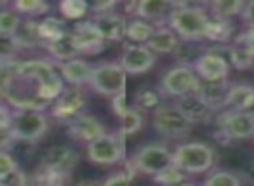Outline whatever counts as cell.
<instances>
[{
  "instance_id": "18",
  "label": "cell",
  "mask_w": 254,
  "mask_h": 186,
  "mask_svg": "<svg viewBox=\"0 0 254 186\" xmlns=\"http://www.w3.org/2000/svg\"><path fill=\"white\" fill-rule=\"evenodd\" d=\"M71 35H73L80 53H96V51H101L105 46V39L98 26L94 25V21H82L75 25Z\"/></svg>"
},
{
  "instance_id": "29",
  "label": "cell",
  "mask_w": 254,
  "mask_h": 186,
  "mask_svg": "<svg viewBox=\"0 0 254 186\" xmlns=\"http://www.w3.org/2000/svg\"><path fill=\"white\" fill-rule=\"evenodd\" d=\"M228 54H230V60H232V63L235 64L239 70H247V68H251L254 64L253 53L247 49V46L242 42V40H240V37L237 39L235 46L230 47Z\"/></svg>"
},
{
  "instance_id": "16",
  "label": "cell",
  "mask_w": 254,
  "mask_h": 186,
  "mask_svg": "<svg viewBox=\"0 0 254 186\" xmlns=\"http://www.w3.org/2000/svg\"><path fill=\"white\" fill-rule=\"evenodd\" d=\"M77 162H78V155L75 150H71L68 146H53L44 153L42 169L68 176V172L73 171Z\"/></svg>"
},
{
  "instance_id": "25",
  "label": "cell",
  "mask_w": 254,
  "mask_h": 186,
  "mask_svg": "<svg viewBox=\"0 0 254 186\" xmlns=\"http://www.w3.org/2000/svg\"><path fill=\"white\" fill-rule=\"evenodd\" d=\"M244 5H246V2H242V0H214L209 4V9L212 12V18L228 21L233 16L242 14Z\"/></svg>"
},
{
  "instance_id": "17",
  "label": "cell",
  "mask_w": 254,
  "mask_h": 186,
  "mask_svg": "<svg viewBox=\"0 0 254 186\" xmlns=\"http://www.w3.org/2000/svg\"><path fill=\"white\" fill-rule=\"evenodd\" d=\"M230 84L223 82H204L200 80L195 94L212 110V112H221L226 108V99H228Z\"/></svg>"
},
{
  "instance_id": "4",
  "label": "cell",
  "mask_w": 254,
  "mask_h": 186,
  "mask_svg": "<svg viewBox=\"0 0 254 186\" xmlns=\"http://www.w3.org/2000/svg\"><path fill=\"white\" fill-rule=\"evenodd\" d=\"M126 77L120 63H99L92 66L89 84L98 94L115 98L126 91Z\"/></svg>"
},
{
  "instance_id": "9",
  "label": "cell",
  "mask_w": 254,
  "mask_h": 186,
  "mask_svg": "<svg viewBox=\"0 0 254 186\" xmlns=\"http://www.w3.org/2000/svg\"><path fill=\"white\" fill-rule=\"evenodd\" d=\"M218 127L221 134L232 139H249L254 137V119L244 112L225 110L218 117Z\"/></svg>"
},
{
  "instance_id": "42",
  "label": "cell",
  "mask_w": 254,
  "mask_h": 186,
  "mask_svg": "<svg viewBox=\"0 0 254 186\" xmlns=\"http://www.w3.org/2000/svg\"><path fill=\"white\" fill-rule=\"evenodd\" d=\"M117 2L115 0H108V2H96V4L91 5V11L94 12L96 16L98 14H105V12H112L115 11Z\"/></svg>"
},
{
  "instance_id": "45",
  "label": "cell",
  "mask_w": 254,
  "mask_h": 186,
  "mask_svg": "<svg viewBox=\"0 0 254 186\" xmlns=\"http://www.w3.org/2000/svg\"><path fill=\"white\" fill-rule=\"evenodd\" d=\"M242 19L247 23V25H253L254 23V0H251V2H246V5H244V11H242Z\"/></svg>"
},
{
  "instance_id": "35",
  "label": "cell",
  "mask_w": 254,
  "mask_h": 186,
  "mask_svg": "<svg viewBox=\"0 0 254 186\" xmlns=\"http://www.w3.org/2000/svg\"><path fill=\"white\" fill-rule=\"evenodd\" d=\"M204 186H240V179L233 172L216 171L205 179Z\"/></svg>"
},
{
  "instance_id": "10",
  "label": "cell",
  "mask_w": 254,
  "mask_h": 186,
  "mask_svg": "<svg viewBox=\"0 0 254 186\" xmlns=\"http://www.w3.org/2000/svg\"><path fill=\"white\" fill-rule=\"evenodd\" d=\"M195 75L204 82H223L228 78L230 73V63L216 53H205L195 58L193 64Z\"/></svg>"
},
{
  "instance_id": "46",
  "label": "cell",
  "mask_w": 254,
  "mask_h": 186,
  "mask_svg": "<svg viewBox=\"0 0 254 186\" xmlns=\"http://www.w3.org/2000/svg\"><path fill=\"white\" fill-rule=\"evenodd\" d=\"M244 39H246L247 44H254V23H253V25H249L247 32L244 33Z\"/></svg>"
},
{
  "instance_id": "30",
  "label": "cell",
  "mask_w": 254,
  "mask_h": 186,
  "mask_svg": "<svg viewBox=\"0 0 254 186\" xmlns=\"http://www.w3.org/2000/svg\"><path fill=\"white\" fill-rule=\"evenodd\" d=\"M120 120H122V132H120L122 136L136 134L143 127V115L138 106H127V112Z\"/></svg>"
},
{
  "instance_id": "2",
  "label": "cell",
  "mask_w": 254,
  "mask_h": 186,
  "mask_svg": "<svg viewBox=\"0 0 254 186\" xmlns=\"http://www.w3.org/2000/svg\"><path fill=\"white\" fill-rule=\"evenodd\" d=\"M214 164V150L200 141L178 144L173 150V165L185 174H202Z\"/></svg>"
},
{
  "instance_id": "23",
  "label": "cell",
  "mask_w": 254,
  "mask_h": 186,
  "mask_svg": "<svg viewBox=\"0 0 254 186\" xmlns=\"http://www.w3.org/2000/svg\"><path fill=\"white\" fill-rule=\"evenodd\" d=\"M254 103V87L249 84H233L230 85L226 108L232 112H246Z\"/></svg>"
},
{
  "instance_id": "49",
  "label": "cell",
  "mask_w": 254,
  "mask_h": 186,
  "mask_svg": "<svg viewBox=\"0 0 254 186\" xmlns=\"http://www.w3.org/2000/svg\"><path fill=\"white\" fill-rule=\"evenodd\" d=\"M176 186H197V185H191V183H187V181H185V183H180V185H176Z\"/></svg>"
},
{
  "instance_id": "37",
  "label": "cell",
  "mask_w": 254,
  "mask_h": 186,
  "mask_svg": "<svg viewBox=\"0 0 254 186\" xmlns=\"http://www.w3.org/2000/svg\"><path fill=\"white\" fill-rule=\"evenodd\" d=\"M30 181L26 178V174L21 169H16L11 174H7L5 178L0 179V186H28Z\"/></svg>"
},
{
  "instance_id": "27",
  "label": "cell",
  "mask_w": 254,
  "mask_h": 186,
  "mask_svg": "<svg viewBox=\"0 0 254 186\" xmlns=\"http://www.w3.org/2000/svg\"><path fill=\"white\" fill-rule=\"evenodd\" d=\"M12 9H14L16 14H21L28 18H35V16H42L49 12V4L44 2V0H16L12 4Z\"/></svg>"
},
{
  "instance_id": "39",
  "label": "cell",
  "mask_w": 254,
  "mask_h": 186,
  "mask_svg": "<svg viewBox=\"0 0 254 186\" xmlns=\"http://www.w3.org/2000/svg\"><path fill=\"white\" fill-rule=\"evenodd\" d=\"M18 167V162L14 160L9 151H0V179L5 178L7 174H11L12 171H16Z\"/></svg>"
},
{
  "instance_id": "47",
  "label": "cell",
  "mask_w": 254,
  "mask_h": 186,
  "mask_svg": "<svg viewBox=\"0 0 254 186\" xmlns=\"http://www.w3.org/2000/svg\"><path fill=\"white\" fill-rule=\"evenodd\" d=\"M75 186H101L99 183H96V181H80L78 185H75Z\"/></svg>"
},
{
  "instance_id": "38",
  "label": "cell",
  "mask_w": 254,
  "mask_h": 186,
  "mask_svg": "<svg viewBox=\"0 0 254 186\" xmlns=\"http://www.w3.org/2000/svg\"><path fill=\"white\" fill-rule=\"evenodd\" d=\"M159 105V96H157V92L153 91H148V89H145V91L138 92V99H136V106H138L139 110H148V108H155V106Z\"/></svg>"
},
{
  "instance_id": "20",
  "label": "cell",
  "mask_w": 254,
  "mask_h": 186,
  "mask_svg": "<svg viewBox=\"0 0 254 186\" xmlns=\"http://www.w3.org/2000/svg\"><path fill=\"white\" fill-rule=\"evenodd\" d=\"M60 71L63 80H66L73 87H80L85 82L91 80L92 66L87 61L75 58V60L66 61V63H60Z\"/></svg>"
},
{
  "instance_id": "14",
  "label": "cell",
  "mask_w": 254,
  "mask_h": 186,
  "mask_svg": "<svg viewBox=\"0 0 254 186\" xmlns=\"http://www.w3.org/2000/svg\"><path fill=\"white\" fill-rule=\"evenodd\" d=\"M178 110L183 113V117L191 124H198V125H205L209 124L212 119H214V112L198 98L197 94H188V96H183V98H178L176 103H174Z\"/></svg>"
},
{
  "instance_id": "40",
  "label": "cell",
  "mask_w": 254,
  "mask_h": 186,
  "mask_svg": "<svg viewBox=\"0 0 254 186\" xmlns=\"http://www.w3.org/2000/svg\"><path fill=\"white\" fill-rule=\"evenodd\" d=\"M101 186H131V178L124 172H117V174L106 178V181Z\"/></svg>"
},
{
  "instance_id": "32",
  "label": "cell",
  "mask_w": 254,
  "mask_h": 186,
  "mask_svg": "<svg viewBox=\"0 0 254 186\" xmlns=\"http://www.w3.org/2000/svg\"><path fill=\"white\" fill-rule=\"evenodd\" d=\"M19 25H21V18L14 11H9V9L0 11V35L14 37Z\"/></svg>"
},
{
  "instance_id": "12",
  "label": "cell",
  "mask_w": 254,
  "mask_h": 186,
  "mask_svg": "<svg viewBox=\"0 0 254 186\" xmlns=\"http://www.w3.org/2000/svg\"><path fill=\"white\" fill-rule=\"evenodd\" d=\"M85 106V99L84 94L78 87H64L63 92L56 98L53 106V115L60 120H66V122H71L75 117H78L80 113H84Z\"/></svg>"
},
{
  "instance_id": "8",
  "label": "cell",
  "mask_w": 254,
  "mask_h": 186,
  "mask_svg": "<svg viewBox=\"0 0 254 186\" xmlns=\"http://www.w3.org/2000/svg\"><path fill=\"white\" fill-rule=\"evenodd\" d=\"M122 134H103L87 144V158L98 165H115L124 158Z\"/></svg>"
},
{
  "instance_id": "19",
  "label": "cell",
  "mask_w": 254,
  "mask_h": 186,
  "mask_svg": "<svg viewBox=\"0 0 254 186\" xmlns=\"http://www.w3.org/2000/svg\"><path fill=\"white\" fill-rule=\"evenodd\" d=\"M92 21L98 26L105 40H122L126 37L127 19L126 16L119 14V12L112 11L105 12V14H98Z\"/></svg>"
},
{
  "instance_id": "3",
  "label": "cell",
  "mask_w": 254,
  "mask_h": 186,
  "mask_svg": "<svg viewBox=\"0 0 254 186\" xmlns=\"http://www.w3.org/2000/svg\"><path fill=\"white\" fill-rule=\"evenodd\" d=\"M11 132L16 141L37 143L49 129L47 117L35 110H14L11 115Z\"/></svg>"
},
{
  "instance_id": "11",
  "label": "cell",
  "mask_w": 254,
  "mask_h": 186,
  "mask_svg": "<svg viewBox=\"0 0 254 186\" xmlns=\"http://www.w3.org/2000/svg\"><path fill=\"white\" fill-rule=\"evenodd\" d=\"M157 58L145 44H131L124 49L120 58V66L124 68L126 75H139L152 70Z\"/></svg>"
},
{
  "instance_id": "33",
  "label": "cell",
  "mask_w": 254,
  "mask_h": 186,
  "mask_svg": "<svg viewBox=\"0 0 254 186\" xmlns=\"http://www.w3.org/2000/svg\"><path fill=\"white\" fill-rule=\"evenodd\" d=\"M185 181H187V174L181 172L178 167H174V165H171L166 171L153 176V183H157V185H160V186H176Z\"/></svg>"
},
{
  "instance_id": "48",
  "label": "cell",
  "mask_w": 254,
  "mask_h": 186,
  "mask_svg": "<svg viewBox=\"0 0 254 186\" xmlns=\"http://www.w3.org/2000/svg\"><path fill=\"white\" fill-rule=\"evenodd\" d=\"M244 113H247V115H251V117H253V119H254V103H253V105H251L249 108H247Z\"/></svg>"
},
{
  "instance_id": "22",
  "label": "cell",
  "mask_w": 254,
  "mask_h": 186,
  "mask_svg": "<svg viewBox=\"0 0 254 186\" xmlns=\"http://www.w3.org/2000/svg\"><path fill=\"white\" fill-rule=\"evenodd\" d=\"M153 54H169L180 47V37L169 28H159L153 32L152 39L145 44Z\"/></svg>"
},
{
  "instance_id": "36",
  "label": "cell",
  "mask_w": 254,
  "mask_h": 186,
  "mask_svg": "<svg viewBox=\"0 0 254 186\" xmlns=\"http://www.w3.org/2000/svg\"><path fill=\"white\" fill-rule=\"evenodd\" d=\"M18 51H19V47H18V44L14 42L12 37L0 35V63L12 61V58L16 56Z\"/></svg>"
},
{
  "instance_id": "28",
  "label": "cell",
  "mask_w": 254,
  "mask_h": 186,
  "mask_svg": "<svg viewBox=\"0 0 254 186\" xmlns=\"http://www.w3.org/2000/svg\"><path fill=\"white\" fill-rule=\"evenodd\" d=\"M39 32H40V37L44 40V46L53 40L60 39L63 33H66L68 30L64 28V23L58 18H53V16H47L44 18V21L39 23Z\"/></svg>"
},
{
  "instance_id": "34",
  "label": "cell",
  "mask_w": 254,
  "mask_h": 186,
  "mask_svg": "<svg viewBox=\"0 0 254 186\" xmlns=\"http://www.w3.org/2000/svg\"><path fill=\"white\" fill-rule=\"evenodd\" d=\"M230 33H232V28H230L228 21L211 18L209 30H207V37H205V39H211V40H214V42H225V40H228Z\"/></svg>"
},
{
  "instance_id": "13",
  "label": "cell",
  "mask_w": 254,
  "mask_h": 186,
  "mask_svg": "<svg viewBox=\"0 0 254 186\" xmlns=\"http://www.w3.org/2000/svg\"><path fill=\"white\" fill-rule=\"evenodd\" d=\"M68 134L71 139L89 144L98 137H101L103 134H106V130L96 117L89 115V113H80L71 122H68Z\"/></svg>"
},
{
  "instance_id": "44",
  "label": "cell",
  "mask_w": 254,
  "mask_h": 186,
  "mask_svg": "<svg viewBox=\"0 0 254 186\" xmlns=\"http://www.w3.org/2000/svg\"><path fill=\"white\" fill-rule=\"evenodd\" d=\"M11 115H12V112L7 108V106L0 105V129H7V127H11Z\"/></svg>"
},
{
  "instance_id": "26",
  "label": "cell",
  "mask_w": 254,
  "mask_h": 186,
  "mask_svg": "<svg viewBox=\"0 0 254 186\" xmlns=\"http://www.w3.org/2000/svg\"><path fill=\"white\" fill-rule=\"evenodd\" d=\"M153 28L148 21H143V19H132V21H127V28H126V37L132 42H138V44H143V42H148L152 39Z\"/></svg>"
},
{
  "instance_id": "5",
  "label": "cell",
  "mask_w": 254,
  "mask_h": 186,
  "mask_svg": "<svg viewBox=\"0 0 254 186\" xmlns=\"http://www.w3.org/2000/svg\"><path fill=\"white\" fill-rule=\"evenodd\" d=\"M191 124L174 105H160L153 112V129L167 139H181L191 132Z\"/></svg>"
},
{
  "instance_id": "24",
  "label": "cell",
  "mask_w": 254,
  "mask_h": 186,
  "mask_svg": "<svg viewBox=\"0 0 254 186\" xmlns=\"http://www.w3.org/2000/svg\"><path fill=\"white\" fill-rule=\"evenodd\" d=\"M14 42L18 44V47H25V49H33V47L44 46V40L40 37L39 32V23L33 19H21L18 32L14 33Z\"/></svg>"
},
{
  "instance_id": "41",
  "label": "cell",
  "mask_w": 254,
  "mask_h": 186,
  "mask_svg": "<svg viewBox=\"0 0 254 186\" xmlns=\"http://www.w3.org/2000/svg\"><path fill=\"white\" fill-rule=\"evenodd\" d=\"M112 108L113 112L117 113V115L122 119L124 113L127 112V101H126V92H122V94L115 96V98H112Z\"/></svg>"
},
{
  "instance_id": "7",
  "label": "cell",
  "mask_w": 254,
  "mask_h": 186,
  "mask_svg": "<svg viewBox=\"0 0 254 186\" xmlns=\"http://www.w3.org/2000/svg\"><path fill=\"white\" fill-rule=\"evenodd\" d=\"M132 169L146 176H157L173 165V151L162 144H146L141 146L132 157Z\"/></svg>"
},
{
  "instance_id": "6",
  "label": "cell",
  "mask_w": 254,
  "mask_h": 186,
  "mask_svg": "<svg viewBox=\"0 0 254 186\" xmlns=\"http://www.w3.org/2000/svg\"><path fill=\"white\" fill-rule=\"evenodd\" d=\"M200 78L195 75L190 64H178L167 70L160 78V89L166 96L173 98H183V96L193 94L197 91Z\"/></svg>"
},
{
  "instance_id": "43",
  "label": "cell",
  "mask_w": 254,
  "mask_h": 186,
  "mask_svg": "<svg viewBox=\"0 0 254 186\" xmlns=\"http://www.w3.org/2000/svg\"><path fill=\"white\" fill-rule=\"evenodd\" d=\"M14 136H12L11 129H0V151H7L9 148L14 144Z\"/></svg>"
},
{
  "instance_id": "15",
  "label": "cell",
  "mask_w": 254,
  "mask_h": 186,
  "mask_svg": "<svg viewBox=\"0 0 254 186\" xmlns=\"http://www.w3.org/2000/svg\"><path fill=\"white\" fill-rule=\"evenodd\" d=\"M185 2H171V0H139L136 4V12L134 16H138L143 21H164L169 19V16L176 11L178 7H181Z\"/></svg>"
},
{
  "instance_id": "1",
  "label": "cell",
  "mask_w": 254,
  "mask_h": 186,
  "mask_svg": "<svg viewBox=\"0 0 254 186\" xmlns=\"http://www.w3.org/2000/svg\"><path fill=\"white\" fill-rule=\"evenodd\" d=\"M209 23H211V16L207 14L205 9L188 5L187 2L181 7H178L167 19L169 28L187 42H197V40L205 39Z\"/></svg>"
},
{
  "instance_id": "21",
  "label": "cell",
  "mask_w": 254,
  "mask_h": 186,
  "mask_svg": "<svg viewBox=\"0 0 254 186\" xmlns=\"http://www.w3.org/2000/svg\"><path fill=\"white\" fill-rule=\"evenodd\" d=\"M46 49L49 51V54L58 60L60 63H66V61H71L77 58V54L80 53L77 47V42H75L71 32H66L60 37V39L53 40V42L46 44Z\"/></svg>"
},
{
  "instance_id": "31",
  "label": "cell",
  "mask_w": 254,
  "mask_h": 186,
  "mask_svg": "<svg viewBox=\"0 0 254 186\" xmlns=\"http://www.w3.org/2000/svg\"><path fill=\"white\" fill-rule=\"evenodd\" d=\"M91 5L84 0H64L60 4V11L68 19H80L87 14Z\"/></svg>"
}]
</instances>
